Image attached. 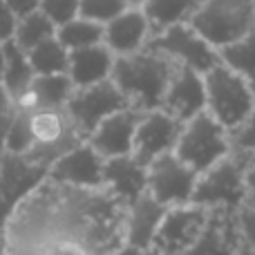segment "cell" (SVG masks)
Instances as JSON below:
<instances>
[{
  "mask_svg": "<svg viewBox=\"0 0 255 255\" xmlns=\"http://www.w3.org/2000/svg\"><path fill=\"white\" fill-rule=\"evenodd\" d=\"M175 65L168 56L145 47L136 54L115 56L110 81L121 90L132 110H159Z\"/></svg>",
  "mask_w": 255,
  "mask_h": 255,
  "instance_id": "6da1fadb",
  "label": "cell"
},
{
  "mask_svg": "<svg viewBox=\"0 0 255 255\" xmlns=\"http://www.w3.org/2000/svg\"><path fill=\"white\" fill-rule=\"evenodd\" d=\"M204 88H206V112L229 132H233L255 108L253 83L226 67L224 63L204 74Z\"/></svg>",
  "mask_w": 255,
  "mask_h": 255,
  "instance_id": "7a4b0ae2",
  "label": "cell"
},
{
  "mask_svg": "<svg viewBox=\"0 0 255 255\" xmlns=\"http://www.w3.org/2000/svg\"><path fill=\"white\" fill-rule=\"evenodd\" d=\"M244 170H247V154H226L208 170L197 175L190 204L202 208H226V211L238 213L249 202Z\"/></svg>",
  "mask_w": 255,
  "mask_h": 255,
  "instance_id": "3957f363",
  "label": "cell"
},
{
  "mask_svg": "<svg viewBox=\"0 0 255 255\" xmlns=\"http://www.w3.org/2000/svg\"><path fill=\"white\" fill-rule=\"evenodd\" d=\"M188 25L220 52L255 29L253 0H202Z\"/></svg>",
  "mask_w": 255,
  "mask_h": 255,
  "instance_id": "277c9868",
  "label": "cell"
},
{
  "mask_svg": "<svg viewBox=\"0 0 255 255\" xmlns=\"http://www.w3.org/2000/svg\"><path fill=\"white\" fill-rule=\"evenodd\" d=\"M231 152L233 145H231L229 130H224L206 110L186 121L175 145V154L197 175L208 170L213 163Z\"/></svg>",
  "mask_w": 255,
  "mask_h": 255,
  "instance_id": "5b68a950",
  "label": "cell"
},
{
  "mask_svg": "<svg viewBox=\"0 0 255 255\" xmlns=\"http://www.w3.org/2000/svg\"><path fill=\"white\" fill-rule=\"evenodd\" d=\"M145 47L154 49V52L168 56L170 61H175L177 65L190 67L199 74H206L208 70L222 63L220 52L208 40H204L188 22L172 25L159 34H152Z\"/></svg>",
  "mask_w": 255,
  "mask_h": 255,
  "instance_id": "8992f818",
  "label": "cell"
},
{
  "mask_svg": "<svg viewBox=\"0 0 255 255\" xmlns=\"http://www.w3.org/2000/svg\"><path fill=\"white\" fill-rule=\"evenodd\" d=\"M130 103L121 94V90L110 79L88 88H74L70 101L65 106V115L70 117L74 130L83 139H88L94 132V128L108 119L110 115L121 110H128Z\"/></svg>",
  "mask_w": 255,
  "mask_h": 255,
  "instance_id": "52a82bcc",
  "label": "cell"
},
{
  "mask_svg": "<svg viewBox=\"0 0 255 255\" xmlns=\"http://www.w3.org/2000/svg\"><path fill=\"white\" fill-rule=\"evenodd\" d=\"M197 184V172L188 168L175 152L148 163V193L166 208L190 204Z\"/></svg>",
  "mask_w": 255,
  "mask_h": 255,
  "instance_id": "ba28073f",
  "label": "cell"
},
{
  "mask_svg": "<svg viewBox=\"0 0 255 255\" xmlns=\"http://www.w3.org/2000/svg\"><path fill=\"white\" fill-rule=\"evenodd\" d=\"M206 215L208 208L195 204L168 208L150 249H154L159 255H186L202 233Z\"/></svg>",
  "mask_w": 255,
  "mask_h": 255,
  "instance_id": "9c48e42d",
  "label": "cell"
},
{
  "mask_svg": "<svg viewBox=\"0 0 255 255\" xmlns=\"http://www.w3.org/2000/svg\"><path fill=\"white\" fill-rule=\"evenodd\" d=\"M181 128H184V124L161 108L143 112L134 132L132 157L148 168V163H152L154 159L163 157L168 152H175Z\"/></svg>",
  "mask_w": 255,
  "mask_h": 255,
  "instance_id": "30bf717a",
  "label": "cell"
},
{
  "mask_svg": "<svg viewBox=\"0 0 255 255\" xmlns=\"http://www.w3.org/2000/svg\"><path fill=\"white\" fill-rule=\"evenodd\" d=\"M103 163L106 159L88 143L74 145L63 157H58L47 168V179L61 186L83 190H101L103 188Z\"/></svg>",
  "mask_w": 255,
  "mask_h": 255,
  "instance_id": "8fae6325",
  "label": "cell"
},
{
  "mask_svg": "<svg viewBox=\"0 0 255 255\" xmlns=\"http://www.w3.org/2000/svg\"><path fill=\"white\" fill-rule=\"evenodd\" d=\"M161 110L186 124L188 119L197 117L206 110V88H204V74L184 65H175L168 90L163 94Z\"/></svg>",
  "mask_w": 255,
  "mask_h": 255,
  "instance_id": "7c38bea8",
  "label": "cell"
},
{
  "mask_svg": "<svg viewBox=\"0 0 255 255\" xmlns=\"http://www.w3.org/2000/svg\"><path fill=\"white\" fill-rule=\"evenodd\" d=\"M242 244L238 213L226 208H208L206 224L186 255H235Z\"/></svg>",
  "mask_w": 255,
  "mask_h": 255,
  "instance_id": "4fadbf2b",
  "label": "cell"
},
{
  "mask_svg": "<svg viewBox=\"0 0 255 255\" xmlns=\"http://www.w3.org/2000/svg\"><path fill=\"white\" fill-rule=\"evenodd\" d=\"M143 112L139 110H121L103 119L94 128V132L88 136V143L101 154L103 159H115L132 154V143H134V132L139 126V119Z\"/></svg>",
  "mask_w": 255,
  "mask_h": 255,
  "instance_id": "5bb4252c",
  "label": "cell"
},
{
  "mask_svg": "<svg viewBox=\"0 0 255 255\" xmlns=\"http://www.w3.org/2000/svg\"><path fill=\"white\" fill-rule=\"evenodd\" d=\"M150 36L152 31H150L148 18L139 7H128L121 16L103 25V45L115 56H128V54L145 49Z\"/></svg>",
  "mask_w": 255,
  "mask_h": 255,
  "instance_id": "9a60e30c",
  "label": "cell"
},
{
  "mask_svg": "<svg viewBox=\"0 0 255 255\" xmlns=\"http://www.w3.org/2000/svg\"><path fill=\"white\" fill-rule=\"evenodd\" d=\"M166 211L168 208L159 204L150 193L141 195L139 199L128 204L124 217V242L139 249V251L150 249Z\"/></svg>",
  "mask_w": 255,
  "mask_h": 255,
  "instance_id": "2e32d148",
  "label": "cell"
},
{
  "mask_svg": "<svg viewBox=\"0 0 255 255\" xmlns=\"http://www.w3.org/2000/svg\"><path fill=\"white\" fill-rule=\"evenodd\" d=\"M103 188L115 195L121 204H132L148 193V168L132 154L106 159L103 163Z\"/></svg>",
  "mask_w": 255,
  "mask_h": 255,
  "instance_id": "e0dca14e",
  "label": "cell"
},
{
  "mask_svg": "<svg viewBox=\"0 0 255 255\" xmlns=\"http://www.w3.org/2000/svg\"><path fill=\"white\" fill-rule=\"evenodd\" d=\"M74 85L67 74H45L34 76L29 90L13 101V108L27 112L36 110H65Z\"/></svg>",
  "mask_w": 255,
  "mask_h": 255,
  "instance_id": "ac0fdd59",
  "label": "cell"
},
{
  "mask_svg": "<svg viewBox=\"0 0 255 255\" xmlns=\"http://www.w3.org/2000/svg\"><path fill=\"white\" fill-rule=\"evenodd\" d=\"M112 65H115V54L103 43H99L92 47L70 52L67 76L74 88H88V85H97L110 79Z\"/></svg>",
  "mask_w": 255,
  "mask_h": 255,
  "instance_id": "d6986e66",
  "label": "cell"
},
{
  "mask_svg": "<svg viewBox=\"0 0 255 255\" xmlns=\"http://www.w3.org/2000/svg\"><path fill=\"white\" fill-rule=\"evenodd\" d=\"M202 0H143L141 11L148 18V25L152 34L168 29L172 25H181L193 18L199 9Z\"/></svg>",
  "mask_w": 255,
  "mask_h": 255,
  "instance_id": "ffe728a7",
  "label": "cell"
},
{
  "mask_svg": "<svg viewBox=\"0 0 255 255\" xmlns=\"http://www.w3.org/2000/svg\"><path fill=\"white\" fill-rule=\"evenodd\" d=\"M34 70H31L29 56L25 49H20L13 40H4V70H2V88L11 97V103L20 99L29 90L34 81Z\"/></svg>",
  "mask_w": 255,
  "mask_h": 255,
  "instance_id": "44dd1931",
  "label": "cell"
},
{
  "mask_svg": "<svg viewBox=\"0 0 255 255\" xmlns=\"http://www.w3.org/2000/svg\"><path fill=\"white\" fill-rule=\"evenodd\" d=\"M27 56H29L31 70L36 76L67 74V67H70V52L63 47V43L56 36L36 45L31 52H27Z\"/></svg>",
  "mask_w": 255,
  "mask_h": 255,
  "instance_id": "7402d4cb",
  "label": "cell"
},
{
  "mask_svg": "<svg viewBox=\"0 0 255 255\" xmlns=\"http://www.w3.org/2000/svg\"><path fill=\"white\" fill-rule=\"evenodd\" d=\"M56 36V25L49 20L45 13H40L38 9L27 16H20L16 20V31H13V43L25 52H31L36 45H40L43 40Z\"/></svg>",
  "mask_w": 255,
  "mask_h": 255,
  "instance_id": "603a6c76",
  "label": "cell"
},
{
  "mask_svg": "<svg viewBox=\"0 0 255 255\" xmlns=\"http://www.w3.org/2000/svg\"><path fill=\"white\" fill-rule=\"evenodd\" d=\"M56 38L61 40L67 52L92 47V45L103 43V25L76 16L70 22H65V25L56 27Z\"/></svg>",
  "mask_w": 255,
  "mask_h": 255,
  "instance_id": "cb8c5ba5",
  "label": "cell"
},
{
  "mask_svg": "<svg viewBox=\"0 0 255 255\" xmlns=\"http://www.w3.org/2000/svg\"><path fill=\"white\" fill-rule=\"evenodd\" d=\"M220 58L226 67L242 74L255 88V29L242 36L240 40L220 49Z\"/></svg>",
  "mask_w": 255,
  "mask_h": 255,
  "instance_id": "d4e9b609",
  "label": "cell"
},
{
  "mask_svg": "<svg viewBox=\"0 0 255 255\" xmlns=\"http://www.w3.org/2000/svg\"><path fill=\"white\" fill-rule=\"evenodd\" d=\"M34 145V134H31V115L27 110H18L13 108L11 126H9L7 143H4V152L22 157L27 150Z\"/></svg>",
  "mask_w": 255,
  "mask_h": 255,
  "instance_id": "484cf974",
  "label": "cell"
},
{
  "mask_svg": "<svg viewBox=\"0 0 255 255\" xmlns=\"http://www.w3.org/2000/svg\"><path fill=\"white\" fill-rule=\"evenodd\" d=\"M128 7L130 4L126 0H79V16L99 25H108L117 16H121Z\"/></svg>",
  "mask_w": 255,
  "mask_h": 255,
  "instance_id": "4316f807",
  "label": "cell"
},
{
  "mask_svg": "<svg viewBox=\"0 0 255 255\" xmlns=\"http://www.w3.org/2000/svg\"><path fill=\"white\" fill-rule=\"evenodd\" d=\"M38 11L61 27L79 16V0H38Z\"/></svg>",
  "mask_w": 255,
  "mask_h": 255,
  "instance_id": "83f0119b",
  "label": "cell"
},
{
  "mask_svg": "<svg viewBox=\"0 0 255 255\" xmlns=\"http://www.w3.org/2000/svg\"><path fill=\"white\" fill-rule=\"evenodd\" d=\"M229 136H231L233 152H242V154L253 152L255 150V108L233 132H229Z\"/></svg>",
  "mask_w": 255,
  "mask_h": 255,
  "instance_id": "f1b7e54d",
  "label": "cell"
},
{
  "mask_svg": "<svg viewBox=\"0 0 255 255\" xmlns=\"http://www.w3.org/2000/svg\"><path fill=\"white\" fill-rule=\"evenodd\" d=\"M238 226L244 244L255 249V202H247L238 211Z\"/></svg>",
  "mask_w": 255,
  "mask_h": 255,
  "instance_id": "f546056e",
  "label": "cell"
},
{
  "mask_svg": "<svg viewBox=\"0 0 255 255\" xmlns=\"http://www.w3.org/2000/svg\"><path fill=\"white\" fill-rule=\"evenodd\" d=\"M16 13L7 7L4 0H0V40H11L13 38V31H16Z\"/></svg>",
  "mask_w": 255,
  "mask_h": 255,
  "instance_id": "4dcf8cb0",
  "label": "cell"
},
{
  "mask_svg": "<svg viewBox=\"0 0 255 255\" xmlns=\"http://www.w3.org/2000/svg\"><path fill=\"white\" fill-rule=\"evenodd\" d=\"M244 181H247L249 202H255V150L247 154V170H244Z\"/></svg>",
  "mask_w": 255,
  "mask_h": 255,
  "instance_id": "1f68e13d",
  "label": "cell"
},
{
  "mask_svg": "<svg viewBox=\"0 0 255 255\" xmlns=\"http://www.w3.org/2000/svg\"><path fill=\"white\" fill-rule=\"evenodd\" d=\"M4 2H7V7L11 9L13 13H16V18L27 16V13L38 9V0H4Z\"/></svg>",
  "mask_w": 255,
  "mask_h": 255,
  "instance_id": "d6a6232c",
  "label": "cell"
},
{
  "mask_svg": "<svg viewBox=\"0 0 255 255\" xmlns=\"http://www.w3.org/2000/svg\"><path fill=\"white\" fill-rule=\"evenodd\" d=\"M11 117H13V106L9 108V110L0 112V154H4V143H7L9 126H11Z\"/></svg>",
  "mask_w": 255,
  "mask_h": 255,
  "instance_id": "836d02e7",
  "label": "cell"
},
{
  "mask_svg": "<svg viewBox=\"0 0 255 255\" xmlns=\"http://www.w3.org/2000/svg\"><path fill=\"white\" fill-rule=\"evenodd\" d=\"M13 103H11V97L7 94V90L2 88V83H0V112H4V110H9Z\"/></svg>",
  "mask_w": 255,
  "mask_h": 255,
  "instance_id": "e575fe53",
  "label": "cell"
},
{
  "mask_svg": "<svg viewBox=\"0 0 255 255\" xmlns=\"http://www.w3.org/2000/svg\"><path fill=\"white\" fill-rule=\"evenodd\" d=\"M115 255H143V251H139V249L130 247V244H121V247L117 249Z\"/></svg>",
  "mask_w": 255,
  "mask_h": 255,
  "instance_id": "d590c367",
  "label": "cell"
},
{
  "mask_svg": "<svg viewBox=\"0 0 255 255\" xmlns=\"http://www.w3.org/2000/svg\"><path fill=\"white\" fill-rule=\"evenodd\" d=\"M2 70H4V43L0 40V81H2Z\"/></svg>",
  "mask_w": 255,
  "mask_h": 255,
  "instance_id": "8d00e7d4",
  "label": "cell"
},
{
  "mask_svg": "<svg viewBox=\"0 0 255 255\" xmlns=\"http://www.w3.org/2000/svg\"><path fill=\"white\" fill-rule=\"evenodd\" d=\"M235 255H255V249H251L249 244H242V247H240V251Z\"/></svg>",
  "mask_w": 255,
  "mask_h": 255,
  "instance_id": "74e56055",
  "label": "cell"
},
{
  "mask_svg": "<svg viewBox=\"0 0 255 255\" xmlns=\"http://www.w3.org/2000/svg\"><path fill=\"white\" fill-rule=\"evenodd\" d=\"M128 4H130V7H141V4H143V0H126Z\"/></svg>",
  "mask_w": 255,
  "mask_h": 255,
  "instance_id": "f35d334b",
  "label": "cell"
},
{
  "mask_svg": "<svg viewBox=\"0 0 255 255\" xmlns=\"http://www.w3.org/2000/svg\"><path fill=\"white\" fill-rule=\"evenodd\" d=\"M143 255H159V253L154 251V249H145V251H143Z\"/></svg>",
  "mask_w": 255,
  "mask_h": 255,
  "instance_id": "ab89813d",
  "label": "cell"
},
{
  "mask_svg": "<svg viewBox=\"0 0 255 255\" xmlns=\"http://www.w3.org/2000/svg\"><path fill=\"white\" fill-rule=\"evenodd\" d=\"M253 7H255V0H253Z\"/></svg>",
  "mask_w": 255,
  "mask_h": 255,
  "instance_id": "60d3db41",
  "label": "cell"
}]
</instances>
